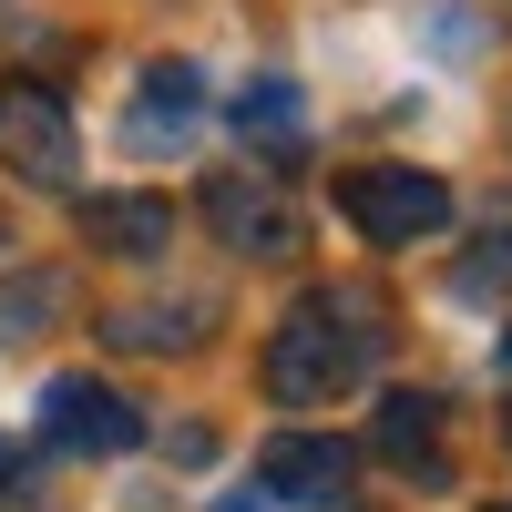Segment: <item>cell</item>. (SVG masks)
I'll list each match as a JSON object with an SVG mask.
<instances>
[{
  "instance_id": "cell-1",
  "label": "cell",
  "mask_w": 512,
  "mask_h": 512,
  "mask_svg": "<svg viewBox=\"0 0 512 512\" xmlns=\"http://www.w3.org/2000/svg\"><path fill=\"white\" fill-rule=\"evenodd\" d=\"M379 349H390V308H379L369 287H318V297H297L267 328L256 379H267L277 410H328L338 390H359L379 369Z\"/></svg>"
},
{
  "instance_id": "cell-2",
  "label": "cell",
  "mask_w": 512,
  "mask_h": 512,
  "mask_svg": "<svg viewBox=\"0 0 512 512\" xmlns=\"http://www.w3.org/2000/svg\"><path fill=\"white\" fill-rule=\"evenodd\" d=\"M205 236H216L226 256H256V267H277V256H297V205H287V175L277 164H216L205 175Z\"/></svg>"
},
{
  "instance_id": "cell-3",
  "label": "cell",
  "mask_w": 512,
  "mask_h": 512,
  "mask_svg": "<svg viewBox=\"0 0 512 512\" xmlns=\"http://www.w3.org/2000/svg\"><path fill=\"white\" fill-rule=\"evenodd\" d=\"M338 216L369 246H431L451 226V185L431 164H349V175H338Z\"/></svg>"
},
{
  "instance_id": "cell-4",
  "label": "cell",
  "mask_w": 512,
  "mask_h": 512,
  "mask_svg": "<svg viewBox=\"0 0 512 512\" xmlns=\"http://www.w3.org/2000/svg\"><path fill=\"white\" fill-rule=\"evenodd\" d=\"M0 164H11L21 185H41V195H62V185H72L82 144H72V113H62V93H52V82L0 72Z\"/></svg>"
},
{
  "instance_id": "cell-5",
  "label": "cell",
  "mask_w": 512,
  "mask_h": 512,
  "mask_svg": "<svg viewBox=\"0 0 512 512\" xmlns=\"http://www.w3.org/2000/svg\"><path fill=\"white\" fill-rule=\"evenodd\" d=\"M41 441H52V451H93V461H113V451L144 441V410L123 400V390H103V379H52V390H41Z\"/></svg>"
},
{
  "instance_id": "cell-6",
  "label": "cell",
  "mask_w": 512,
  "mask_h": 512,
  "mask_svg": "<svg viewBox=\"0 0 512 512\" xmlns=\"http://www.w3.org/2000/svg\"><path fill=\"white\" fill-rule=\"evenodd\" d=\"M349 482H359V451H349V441L287 431V441H267V451H256V492H267V502H297V512H338V502H349Z\"/></svg>"
},
{
  "instance_id": "cell-7",
  "label": "cell",
  "mask_w": 512,
  "mask_h": 512,
  "mask_svg": "<svg viewBox=\"0 0 512 512\" xmlns=\"http://www.w3.org/2000/svg\"><path fill=\"white\" fill-rule=\"evenodd\" d=\"M82 236L103 256H164L175 246V205L164 195H82Z\"/></svg>"
},
{
  "instance_id": "cell-8",
  "label": "cell",
  "mask_w": 512,
  "mask_h": 512,
  "mask_svg": "<svg viewBox=\"0 0 512 512\" xmlns=\"http://www.w3.org/2000/svg\"><path fill=\"white\" fill-rule=\"evenodd\" d=\"M379 461L451 482V461H441V400L431 390H390V400H379Z\"/></svg>"
},
{
  "instance_id": "cell-9",
  "label": "cell",
  "mask_w": 512,
  "mask_h": 512,
  "mask_svg": "<svg viewBox=\"0 0 512 512\" xmlns=\"http://www.w3.org/2000/svg\"><path fill=\"white\" fill-rule=\"evenodd\" d=\"M195 113H205V72H195V62H154V72H144V103H134L123 134H134V144H164V134H185Z\"/></svg>"
},
{
  "instance_id": "cell-10",
  "label": "cell",
  "mask_w": 512,
  "mask_h": 512,
  "mask_svg": "<svg viewBox=\"0 0 512 512\" xmlns=\"http://www.w3.org/2000/svg\"><path fill=\"white\" fill-rule=\"evenodd\" d=\"M236 134L267 144V154H297V134H308V103H297L287 72H256L246 93H236Z\"/></svg>"
},
{
  "instance_id": "cell-11",
  "label": "cell",
  "mask_w": 512,
  "mask_h": 512,
  "mask_svg": "<svg viewBox=\"0 0 512 512\" xmlns=\"http://www.w3.org/2000/svg\"><path fill=\"white\" fill-rule=\"evenodd\" d=\"M72 308V277H52V267H21V277H0V349L11 338H41Z\"/></svg>"
},
{
  "instance_id": "cell-12",
  "label": "cell",
  "mask_w": 512,
  "mask_h": 512,
  "mask_svg": "<svg viewBox=\"0 0 512 512\" xmlns=\"http://www.w3.org/2000/svg\"><path fill=\"white\" fill-rule=\"evenodd\" d=\"M185 318H205V297H185V308H113L103 328L123 338V349H195L205 328H185Z\"/></svg>"
},
{
  "instance_id": "cell-13",
  "label": "cell",
  "mask_w": 512,
  "mask_h": 512,
  "mask_svg": "<svg viewBox=\"0 0 512 512\" xmlns=\"http://www.w3.org/2000/svg\"><path fill=\"white\" fill-rule=\"evenodd\" d=\"M451 287H461V297L512 287V226H492V236H482V256H461V267H451Z\"/></svg>"
},
{
  "instance_id": "cell-14",
  "label": "cell",
  "mask_w": 512,
  "mask_h": 512,
  "mask_svg": "<svg viewBox=\"0 0 512 512\" xmlns=\"http://www.w3.org/2000/svg\"><path fill=\"white\" fill-rule=\"evenodd\" d=\"M0 502H11V441H0Z\"/></svg>"
},
{
  "instance_id": "cell-15",
  "label": "cell",
  "mask_w": 512,
  "mask_h": 512,
  "mask_svg": "<svg viewBox=\"0 0 512 512\" xmlns=\"http://www.w3.org/2000/svg\"><path fill=\"white\" fill-rule=\"evenodd\" d=\"M502 369H512V328H502Z\"/></svg>"
},
{
  "instance_id": "cell-16",
  "label": "cell",
  "mask_w": 512,
  "mask_h": 512,
  "mask_svg": "<svg viewBox=\"0 0 512 512\" xmlns=\"http://www.w3.org/2000/svg\"><path fill=\"white\" fill-rule=\"evenodd\" d=\"M502 512H512V502H502Z\"/></svg>"
}]
</instances>
